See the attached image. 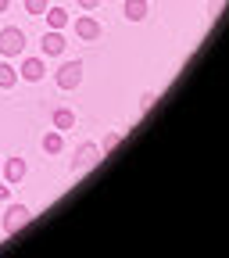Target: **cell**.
I'll use <instances>...</instances> for the list:
<instances>
[{
    "label": "cell",
    "instance_id": "cell-1",
    "mask_svg": "<svg viewBox=\"0 0 229 258\" xmlns=\"http://www.w3.org/2000/svg\"><path fill=\"white\" fill-rule=\"evenodd\" d=\"M83 76H86V69H83V61H64L61 69L54 72V79H57V86H61V90H79Z\"/></svg>",
    "mask_w": 229,
    "mask_h": 258
},
{
    "label": "cell",
    "instance_id": "cell-17",
    "mask_svg": "<svg viewBox=\"0 0 229 258\" xmlns=\"http://www.w3.org/2000/svg\"><path fill=\"white\" fill-rule=\"evenodd\" d=\"M222 8H225V0H211V4H208V15H211V18H218V15H222Z\"/></svg>",
    "mask_w": 229,
    "mask_h": 258
},
{
    "label": "cell",
    "instance_id": "cell-6",
    "mask_svg": "<svg viewBox=\"0 0 229 258\" xmlns=\"http://www.w3.org/2000/svg\"><path fill=\"white\" fill-rule=\"evenodd\" d=\"M75 36H79L83 43H93V40H101V22H97V18H90V15L75 18Z\"/></svg>",
    "mask_w": 229,
    "mask_h": 258
},
{
    "label": "cell",
    "instance_id": "cell-9",
    "mask_svg": "<svg viewBox=\"0 0 229 258\" xmlns=\"http://www.w3.org/2000/svg\"><path fill=\"white\" fill-rule=\"evenodd\" d=\"M147 11H150L147 0H125V8H122V15H125L129 22H143V18H147Z\"/></svg>",
    "mask_w": 229,
    "mask_h": 258
},
{
    "label": "cell",
    "instance_id": "cell-4",
    "mask_svg": "<svg viewBox=\"0 0 229 258\" xmlns=\"http://www.w3.org/2000/svg\"><path fill=\"white\" fill-rule=\"evenodd\" d=\"M29 219H32V215H29V208H25V205H11V208H8V215H4V233H8V237H15L22 226H29Z\"/></svg>",
    "mask_w": 229,
    "mask_h": 258
},
{
    "label": "cell",
    "instance_id": "cell-15",
    "mask_svg": "<svg viewBox=\"0 0 229 258\" xmlns=\"http://www.w3.org/2000/svg\"><path fill=\"white\" fill-rule=\"evenodd\" d=\"M50 0H25V15H47Z\"/></svg>",
    "mask_w": 229,
    "mask_h": 258
},
{
    "label": "cell",
    "instance_id": "cell-10",
    "mask_svg": "<svg viewBox=\"0 0 229 258\" xmlns=\"http://www.w3.org/2000/svg\"><path fill=\"white\" fill-rule=\"evenodd\" d=\"M50 122H54V129H61V133H64V129L75 125V111H72V108H54Z\"/></svg>",
    "mask_w": 229,
    "mask_h": 258
},
{
    "label": "cell",
    "instance_id": "cell-21",
    "mask_svg": "<svg viewBox=\"0 0 229 258\" xmlns=\"http://www.w3.org/2000/svg\"><path fill=\"white\" fill-rule=\"evenodd\" d=\"M0 169H4V161H0Z\"/></svg>",
    "mask_w": 229,
    "mask_h": 258
},
{
    "label": "cell",
    "instance_id": "cell-7",
    "mask_svg": "<svg viewBox=\"0 0 229 258\" xmlns=\"http://www.w3.org/2000/svg\"><path fill=\"white\" fill-rule=\"evenodd\" d=\"M43 76H47V69H43L40 57H25L22 69H18V79H25V83H40Z\"/></svg>",
    "mask_w": 229,
    "mask_h": 258
},
{
    "label": "cell",
    "instance_id": "cell-14",
    "mask_svg": "<svg viewBox=\"0 0 229 258\" xmlns=\"http://www.w3.org/2000/svg\"><path fill=\"white\" fill-rule=\"evenodd\" d=\"M118 144H122V133H118V129H111V133L104 137V144H101V154H111Z\"/></svg>",
    "mask_w": 229,
    "mask_h": 258
},
{
    "label": "cell",
    "instance_id": "cell-8",
    "mask_svg": "<svg viewBox=\"0 0 229 258\" xmlns=\"http://www.w3.org/2000/svg\"><path fill=\"white\" fill-rule=\"evenodd\" d=\"M40 43H43V54H47V57H57V54L64 50V32H61V29H47V36H43Z\"/></svg>",
    "mask_w": 229,
    "mask_h": 258
},
{
    "label": "cell",
    "instance_id": "cell-3",
    "mask_svg": "<svg viewBox=\"0 0 229 258\" xmlns=\"http://www.w3.org/2000/svg\"><path fill=\"white\" fill-rule=\"evenodd\" d=\"M97 161H101V147H93V144H79V147H75V158H72V172L79 176V172L93 169Z\"/></svg>",
    "mask_w": 229,
    "mask_h": 258
},
{
    "label": "cell",
    "instance_id": "cell-18",
    "mask_svg": "<svg viewBox=\"0 0 229 258\" xmlns=\"http://www.w3.org/2000/svg\"><path fill=\"white\" fill-rule=\"evenodd\" d=\"M79 8L83 11H93V8H101V0H79Z\"/></svg>",
    "mask_w": 229,
    "mask_h": 258
},
{
    "label": "cell",
    "instance_id": "cell-5",
    "mask_svg": "<svg viewBox=\"0 0 229 258\" xmlns=\"http://www.w3.org/2000/svg\"><path fill=\"white\" fill-rule=\"evenodd\" d=\"M25 176H29V165H25V158H4V183L18 186Z\"/></svg>",
    "mask_w": 229,
    "mask_h": 258
},
{
    "label": "cell",
    "instance_id": "cell-12",
    "mask_svg": "<svg viewBox=\"0 0 229 258\" xmlns=\"http://www.w3.org/2000/svg\"><path fill=\"white\" fill-rule=\"evenodd\" d=\"M47 25L50 29H64V25H68V11H64V8H47Z\"/></svg>",
    "mask_w": 229,
    "mask_h": 258
},
{
    "label": "cell",
    "instance_id": "cell-11",
    "mask_svg": "<svg viewBox=\"0 0 229 258\" xmlns=\"http://www.w3.org/2000/svg\"><path fill=\"white\" fill-rule=\"evenodd\" d=\"M43 151H47V154H61V151H64V137H61V129H50V133L43 137Z\"/></svg>",
    "mask_w": 229,
    "mask_h": 258
},
{
    "label": "cell",
    "instance_id": "cell-16",
    "mask_svg": "<svg viewBox=\"0 0 229 258\" xmlns=\"http://www.w3.org/2000/svg\"><path fill=\"white\" fill-rule=\"evenodd\" d=\"M154 101H158V93H154V90H147V93L140 97V111H147V108H150Z\"/></svg>",
    "mask_w": 229,
    "mask_h": 258
},
{
    "label": "cell",
    "instance_id": "cell-19",
    "mask_svg": "<svg viewBox=\"0 0 229 258\" xmlns=\"http://www.w3.org/2000/svg\"><path fill=\"white\" fill-rule=\"evenodd\" d=\"M11 198V183H0V201H8Z\"/></svg>",
    "mask_w": 229,
    "mask_h": 258
},
{
    "label": "cell",
    "instance_id": "cell-20",
    "mask_svg": "<svg viewBox=\"0 0 229 258\" xmlns=\"http://www.w3.org/2000/svg\"><path fill=\"white\" fill-rule=\"evenodd\" d=\"M8 8H11V0H0V15H4Z\"/></svg>",
    "mask_w": 229,
    "mask_h": 258
},
{
    "label": "cell",
    "instance_id": "cell-13",
    "mask_svg": "<svg viewBox=\"0 0 229 258\" xmlns=\"http://www.w3.org/2000/svg\"><path fill=\"white\" fill-rule=\"evenodd\" d=\"M18 83V69H11L8 61H0V90H11Z\"/></svg>",
    "mask_w": 229,
    "mask_h": 258
},
{
    "label": "cell",
    "instance_id": "cell-2",
    "mask_svg": "<svg viewBox=\"0 0 229 258\" xmlns=\"http://www.w3.org/2000/svg\"><path fill=\"white\" fill-rule=\"evenodd\" d=\"M22 50H25V32L18 25L0 29V54H4V57H18Z\"/></svg>",
    "mask_w": 229,
    "mask_h": 258
}]
</instances>
